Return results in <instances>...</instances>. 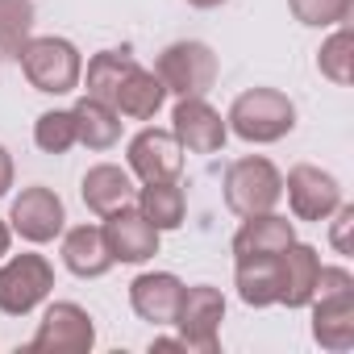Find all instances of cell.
Wrapping results in <instances>:
<instances>
[{
  "mask_svg": "<svg viewBox=\"0 0 354 354\" xmlns=\"http://www.w3.org/2000/svg\"><path fill=\"white\" fill-rule=\"evenodd\" d=\"M313 337L342 354L354 346V275L346 267H321L313 292Z\"/></svg>",
  "mask_w": 354,
  "mask_h": 354,
  "instance_id": "6da1fadb",
  "label": "cell"
},
{
  "mask_svg": "<svg viewBox=\"0 0 354 354\" xmlns=\"http://www.w3.org/2000/svg\"><path fill=\"white\" fill-rule=\"evenodd\" d=\"M225 121L242 142L267 146V142H279L296 129V104L275 88H250L230 104Z\"/></svg>",
  "mask_w": 354,
  "mask_h": 354,
  "instance_id": "7a4b0ae2",
  "label": "cell"
},
{
  "mask_svg": "<svg viewBox=\"0 0 354 354\" xmlns=\"http://www.w3.org/2000/svg\"><path fill=\"white\" fill-rule=\"evenodd\" d=\"M17 63H21L30 88L46 92V96L75 92L80 75H84V59L67 38H30L17 55Z\"/></svg>",
  "mask_w": 354,
  "mask_h": 354,
  "instance_id": "3957f363",
  "label": "cell"
},
{
  "mask_svg": "<svg viewBox=\"0 0 354 354\" xmlns=\"http://www.w3.org/2000/svg\"><path fill=\"white\" fill-rule=\"evenodd\" d=\"M283 196V175L275 171L271 158H238L225 171V205L238 217H254V213H271Z\"/></svg>",
  "mask_w": 354,
  "mask_h": 354,
  "instance_id": "277c9868",
  "label": "cell"
},
{
  "mask_svg": "<svg viewBox=\"0 0 354 354\" xmlns=\"http://www.w3.org/2000/svg\"><path fill=\"white\" fill-rule=\"evenodd\" d=\"M221 321H225V296L209 283L184 288L180 313H175V325H180V342L192 354H217L221 350Z\"/></svg>",
  "mask_w": 354,
  "mask_h": 354,
  "instance_id": "5b68a950",
  "label": "cell"
},
{
  "mask_svg": "<svg viewBox=\"0 0 354 354\" xmlns=\"http://www.w3.org/2000/svg\"><path fill=\"white\" fill-rule=\"evenodd\" d=\"M154 75L175 96H205L217 84V55L205 42H171L158 55Z\"/></svg>",
  "mask_w": 354,
  "mask_h": 354,
  "instance_id": "8992f818",
  "label": "cell"
},
{
  "mask_svg": "<svg viewBox=\"0 0 354 354\" xmlns=\"http://www.w3.org/2000/svg\"><path fill=\"white\" fill-rule=\"evenodd\" d=\"M55 288V267L42 254H13L0 267V313L26 317L34 313Z\"/></svg>",
  "mask_w": 354,
  "mask_h": 354,
  "instance_id": "52a82bcc",
  "label": "cell"
},
{
  "mask_svg": "<svg viewBox=\"0 0 354 354\" xmlns=\"http://www.w3.org/2000/svg\"><path fill=\"white\" fill-rule=\"evenodd\" d=\"M96 342V325L92 317L71 304V300H59L42 313V325L34 333V342L26 346L30 354H88Z\"/></svg>",
  "mask_w": 354,
  "mask_h": 354,
  "instance_id": "ba28073f",
  "label": "cell"
},
{
  "mask_svg": "<svg viewBox=\"0 0 354 354\" xmlns=\"http://www.w3.org/2000/svg\"><path fill=\"white\" fill-rule=\"evenodd\" d=\"M171 133L192 154H217L225 146L230 125L221 121V113L205 96H180V104L171 113Z\"/></svg>",
  "mask_w": 354,
  "mask_h": 354,
  "instance_id": "9c48e42d",
  "label": "cell"
},
{
  "mask_svg": "<svg viewBox=\"0 0 354 354\" xmlns=\"http://www.w3.org/2000/svg\"><path fill=\"white\" fill-rule=\"evenodd\" d=\"M283 192H288V205H292L296 221H325V217L342 205L337 180H333L329 171L313 167V162H300V167L288 171Z\"/></svg>",
  "mask_w": 354,
  "mask_h": 354,
  "instance_id": "30bf717a",
  "label": "cell"
},
{
  "mask_svg": "<svg viewBox=\"0 0 354 354\" xmlns=\"http://www.w3.org/2000/svg\"><path fill=\"white\" fill-rule=\"evenodd\" d=\"M100 234H104V246H109L113 263H146V259L158 254V230L146 221L142 209L121 205L117 213L104 217Z\"/></svg>",
  "mask_w": 354,
  "mask_h": 354,
  "instance_id": "8fae6325",
  "label": "cell"
},
{
  "mask_svg": "<svg viewBox=\"0 0 354 354\" xmlns=\"http://www.w3.org/2000/svg\"><path fill=\"white\" fill-rule=\"evenodd\" d=\"M9 221H13V230H17L26 242H38V246H42V242H55V238L63 234L67 213H63V201H59L50 188L34 184V188H21V196L13 201Z\"/></svg>",
  "mask_w": 354,
  "mask_h": 354,
  "instance_id": "7c38bea8",
  "label": "cell"
},
{
  "mask_svg": "<svg viewBox=\"0 0 354 354\" xmlns=\"http://www.w3.org/2000/svg\"><path fill=\"white\" fill-rule=\"evenodd\" d=\"M129 171L138 175L142 184L175 180V175L184 171V146L175 142L171 129H142L129 142Z\"/></svg>",
  "mask_w": 354,
  "mask_h": 354,
  "instance_id": "4fadbf2b",
  "label": "cell"
},
{
  "mask_svg": "<svg viewBox=\"0 0 354 354\" xmlns=\"http://www.w3.org/2000/svg\"><path fill=\"white\" fill-rule=\"evenodd\" d=\"M180 300H184V283L171 271H146L129 283V304L150 325H175Z\"/></svg>",
  "mask_w": 354,
  "mask_h": 354,
  "instance_id": "5bb4252c",
  "label": "cell"
},
{
  "mask_svg": "<svg viewBox=\"0 0 354 354\" xmlns=\"http://www.w3.org/2000/svg\"><path fill=\"white\" fill-rule=\"evenodd\" d=\"M317 275H321V254L304 242H292L279 250V304L288 308H304L317 292Z\"/></svg>",
  "mask_w": 354,
  "mask_h": 354,
  "instance_id": "9a60e30c",
  "label": "cell"
},
{
  "mask_svg": "<svg viewBox=\"0 0 354 354\" xmlns=\"http://www.w3.org/2000/svg\"><path fill=\"white\" fill-rule=\"evenodd\" d=\"M80 192H84V205L96 217H109V213H117L121 205L133 201V180H129V171H121L113 162H96V167H88Z\"/></svg>",
  "mask_w": 354,
  "mask_h": 354,
  "instance_id": "2e32d148",
  "label": "cell"
},
{
  "mask_svg": "<svg viewBox=\"0 0 354 354\" xmlns=\"http://www.w3.org/2000/svg\"><path fill=\"white\" fill-rule=\"evenodd\" d=\"M292 221L279 213H254L246 217V225L234 234V254L238 259H259V254H279L283 246H292Z\"/></svg>",
  "mask_w": 354,
  "mask_h": 354,
  "instance_id": "e0dca14e",
  "label": "cell"
},
{
  "mask_svg": "<svg viewBox=\"0 0 354 354\" xmlns=\"http://www.w3.org/2000/svg\"><path fill=\"white\" fill-rule=\"evenodd\" d=\"M162 100H167L162 80H158L154 71H146V67H133V71L121 80V88H117V96H113V109H117L121 117H129V121H150V117L162 109Z\"/></svg>",
  "mask_w": 354,
  "mask_h": 354,
  "instance_id": "ac0fdd59",
  "label": "cell"
},
{
  "mask_svg": "<svg viewBox=\"0 0 354 354\" xmlns=\"http://www.w3.org/2000/svg\"><path fill=\"white\" fill-rule=\"evenodd\" d=\"M63 263L71 275L80 279H96L113 267V254L104 246V234L96 225H75L67 238H63Z\"/></svg>",
  "mask_w": 354,
  "mask_h": 354,
  "instance_id": "d6986e66",
  "label": "cell"
},
{
  "mask_svg": "<svg viewBox=\"0 0 354 354\" xmlns=\"http://www.w3.org/2000/svg\"><path fill=\"white\" fill-rule=\"evenodd\" d=\"M238 296L250 308L279 304V254H259V259H238Z\"/></svg>",
  "mask_w": 354,
  "mask_h": 354,
  "instance_id": "ffe728a7",
  "label": "cell"
},
{
  "mask_svg": "<svg viewBox=\"0 0 354 354\" xmlns=\"http://www.w3.org/2000/svg\"><path fill=\"white\" fill-rule=\"evenodd\" d=\"M71 113H75V142H84L88 150H109V146H117V138H121V113H117V109H109V104L84 96Z\"/></svg>",
  "mask_w": 354,
  "mask_h": 354,
  "instance_id": "44dd1931",
  "label": "cell"
},
{
  "mask_svg": "<svg viewBox=\"0 0 354 354\" xmlns=\"http://www.w3.org/2000/svg\"><path fill=\"white\" fill-rule=\"evenodd\" d=\"M138 209L146 213V221L162 234V230H180L184 225V213H188V201L180 192L175 180H154L138 192Z\"/></svg>",
  "mask_w": 354,
  "mask_h": 354,
  "instance_id": "7402d4cb",
  "label": "cell"
},
{
  "mask_svg": "<svg viewBox=\"0 0 354 354\" xmlns=\"http://www.w3.org/2000/svg\"><path fill=\"white\" fill-rule=\"evenodd\" d=\"M133 67H138V59H133L129 46H121V50H100V55L88 63V96L113 109V96H117L121 80H125Z\"/></svg>",
  "mask_w": 354,
  "mask_h": 354,
  "instance_id": "603a6c76",
  "label": "cell"
},
{
  "mask_svg": "<svg viewBox=\"0 0 354 354\" xmlns=\"http://www.w3.org/2000/svg\"><path fill=\"white\" fill-rule=\"evenodd\" d=\"M317 67H321L325 80H333V84H342V88L354 80V34H350L346 21H342L337 34L317 50Z\"/></svg>",
  "mask_w": 354,
  "mask_h": 354,
  "instance_id": "cb8c5ba5",
  "label": "cell"
},
{
  "mask_svg": "<svg viewBox=\"0 0 354 354\" xmlns=\"http://www.w3.org/2000/svg\"><path fill=\"white\" fill-rule=\"evenodd\" d=\"M34 34V5L30 0H0V50L21 55V46Z\"/></svg>",
  "mask_w": 354,
  "mask_h": 354,
  "instance_id": "d4e9b609",
  "label": "cell"
},
{
  "mask_svg": "<svg viewBox=\"0 0 354 354\" xmlns=\"http://www.w3.org/2000/svg\"><path fill=\"white\" fill-rule=\"evenodd\" d=\"M34 142L38 150L46 154H67L75 146V113L71 109H55V113H42L34 121Z\"/></svg>",
  "mask_w": 354,
  "mask_h": 354,
  "instance_id": "484cf974",
  "label": "cell"
},
{
  "mask_svg": "<svg viewBox=\"0 0 354 354\" xmlns=\"http://www.w3.org/2000/svg\"><path fill=\"white\" fill-rule=\"evenodd\" d=\"M288 5H292V13H296L300 26L325 30V26L350 21V0H288Z\"/></svg>",
  "mask_w": 354,
  "mask_h": 354,
  "instance_id": "4316f807",
  "label": "cell"
},
{
  "mask_svg": "<svg viewBox=\"0 0 354 354\" xmlns=\"http://www.w3.org/2000/svg\"><path fill=\"white\" fill-rule=\"evenodd\" d=\"M329 217H333V238H329V242H333V250H337V254H354V250H350V230H354V205H337V209H333Z\"/></svg>",
  "mask_w": 354,
  "mask_h": 354,
  "instance_id": "83f0119b",
  "label": "cell"
},
{
  "mask_svg": "<svg viewBox=\"0 0 354 354\" xmlns=\"http://www.w3.org/2000/svg\"><path fill=\"white\" fill-rule=\"evenodd\" d=\"M13 188V158H9V150L0 146V196H5Z\"/></svg>",
  "mask_w": 354,
  "mask_h": 354,
  "instance_id": "f1b7e54d",
  "label": "cell"
},
{
  "mask_svg": "<svg viewBox=\"0 0 354 354\" xmlns=\"http://www.w3.org/2000/svg\"><path fill=\"white\" fill-rule=\"evenodd\" d=\"M5 254H9V225L0 221V259H5Z\"/></svg>",
  "mask_w": 354,
  "mask_h": 354,
  "instance_id": "f546056e",
  "label": "cell"
},
{
  "mask_svg": "<svg viewBox=\"0 0 354 354\" xmlns=\"http://www.w3.org/2000/svg\"><path fill=\"white\" fill-rule=\"evenodd\" d=\"M188 5H196V9H217V5H225V0H188Z\"/></svg>",
  "mask_w": 354,
  "mask_h": 354,
  "instance_id": "4dcf8cb0",
  "label": "cell"
}]
</instances>
